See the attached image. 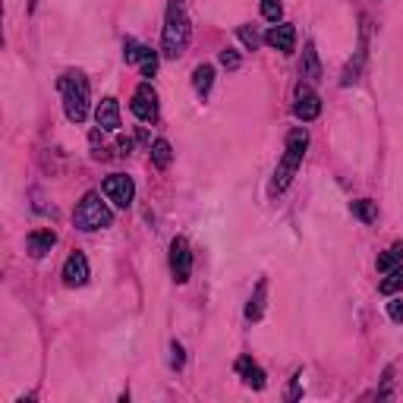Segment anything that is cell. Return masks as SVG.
I'll use <instances>...</instances> for the list:
<instances>
[{"mask_svg": "<svg viewBox=\"0 0 403 403\" xmlns=\"http://www.w3.org/2000/svg\"><path fill=\"white\" fill-rule=\"evenodd\" d=\"M353 215L362 220V224H372V220L378 218V211H375V202H369V199H359V202H353Z\"/></svg>", "mask_w": 403, "mask_h": 403, "instance_id": "ffe728a7", "label": "cell"}, {"mask_svg": "<svg viewBox=\"0 0 403 403\" xmlns=\"http://www.w3.org/2000/svg\"><path fill=\"white\" fill-rule=\"evenodd\" d=\"M193 86H195V92H199V95H208V92H211V86H215V70H211L208 63L195 66V73H193Z\"/></svg>", "mask_w": 403, "mask_h": 403, "instance_id": "2e32d148", "label": "cell"}, {"mask_svg": "<svg viewBox=\"0 0 403 403\" xmlns=\"http://www.w3.org/2000/svg\"><path fill=\"white\" fill-rule=\"evenodd\" d=\"M73 224L79 227V230H86V233L104 230V227L113 224V211L101 202V195L98 193H86L82 195V202L76 205V211H73Z\"/></svg>", "mask_w": 403, "mask_h": 403, "instance_id": "277c9868", "label": "cell"}, {"mask_svg": "<svg viewBox=\"0 0 403 403\" xmlns=\"http://www.w3.org/2000/svg\"><path fill=\"white\" fill-rule=\"evenodd\" d=\"M151 161H155L158 167H170V161H173L170 142H167V139H155V142H151Z\"/></svg>", "mask_w": 403, "mask_h": 403, "instance_id": "d6986e66", "label": "cell"}, {"mask_svg": "<svg viewBox=\"0 0 403 403\" xmlns=\"http://www.w3.org/2000/svg\"><path fill=\"white\" fill-rule=\"evenodd\" d=\"M95 120H98V126L101 129H108V133H117L120 129V104H117V98H101L98 101V108H95Z\"/></svg>", "mask_w": 403, "mask_h": 403, "instance_id": "30bf717a", "label": "cell"}, {"mask_svg": "<svg viewBox=\"0 0 403 403\" xmlns=\"http://www.w3.org/2000/svg\"><path fill=\"white\" fill-rule=\"evenodd\" d=\"M293 113L302 120V123H312V120L322 113V98H318V92L312 86H300V88H296Z\"/></svg>", "mask_w": 403, "mask_h": 403, "instance_id": "ba28073f", "label": "cell"}, {"mask_svg": "<svg viewBox=\"0 0 403 403\" xmlns=\"http://www.w3.org/2000/svg\"><path fill=\"white\" fill-rule=\"evenodd\" d=\"M189 35H193V26H189L183 0H170V6H167V19H164V35H161V54L167 60L183 57L186 44H189Z\"/></svg>", "mask_w": 403, "mask_h": 403, "instance_id": "6da1fadb", "label": "cell"}, {"mask_svg": "<svg viewBox=\"0 0 403 403\" xmlns=\"http://www.w3.org/2000/svg\"><path fill=\"white\" fill-rule=\"evenodd\" d=\"M183 362H186L183 347H180L177 340H173V344H170V366H173V369H183Z\"/></svg>", "mask_w": 403, "mask_h": 403, "instance_id": "4316f807", "label": "cell"}, {"mask_svg": "<svg viewBox=\"0 0 403 403\" xmlns=\"http://www.w3.org/2000/svg\"><path fill=\"white\" fill-rule=\"evenodd\" d=\"M237 35H240V41L246 44L249 51H255L258 44H262V35H258V32H255L252 26H240V32H237Z\"/></svg>", "mask_w": 403, "mask_h": 403, "instance_id": "7402d4cb", "label": "cell"}, {"mask_svg": "<svg viewBox=\"0 0 403 403\" xmlns=\"http://www.w3.org/2000/svg\"><path fill=\"white\" fill-rule=\"evenodd\" d=\"M300 76H306V79L318 82L322 79V63H318V54H315V44H306V51H302V63H300Z\"/></svg>", "mask_w": 403, "mask_h": 403, "instance_id": "5bb4252c", "label": "cell"}, {"mask_svg": "<svg viewBox=\"0 0 403 403\" xmlns=\"http://www.w3.org/2000/svg\"><path fill=\"white\" fill-rule=\"evenodd\" d=\"M280 13H284V6H280V0H262V16L268 22H277Z\"/></svg>", "mask_w": 403, "mask_h": 403, "instance_id": "cb8c5ba5", "label": "cell"}, {"mask_svg": "<svg viewBox=\"0 0 403 403\" xmlns=\"http://www.w3.org/2000/svg\"><path fill=\"white\" fill-rule=\"evenodd\" d=\"M142 51H146V44H139V41H133V38H126V44H123V60H126V63H139Z\"/></svg>", "mask_w": 403, "mask_h": 403, "instance_id": "603a6c76", "label": "cell"}, {"mask_svg": "<svg viewBox=\"0 0 403 403\" xmlns=\"http://www.w3.org/2000/svg\"><path fill=\"white\" fill-rule=\"evenodd\" d=\"M378 290H382L384 296H394V293L403 290V262L397 265V268L387 271V277L382 280V284H378Z\"/></svg>", "mask_w": 403, "mask_h": 403, "instance_id": "ac0fdd59", "label": "cell"}, {"mask_svg": "<svg viewBox=\"0 0 403 403\" xmlns=\"http://www.w3.org/2000/svg\"><path fill=\"white\" fill-rule=\"evenodd\" d=\"M220 66H227V70H240V54L233 48L220 51Z\"/></svg>", "mask_w": 403, "mask_h": 403, "instance_id": "484cf974", "label": "cell"}, {"mask_svg": "<svg viewBox=\"0 0 403 403\" xmlns=\"http://www.w3.org/2000/svg\"><path fill=\"white\" fill-rule=\"evenodd\" d=\"M265 44H268V48H275V51H280V54H293V48H296V29L293 26H275V29H268Z\"/></svg>", "mask_w": 403, "mask_h": 403, "instance_id": "8fae6325", "label": "cell"}, {"mask_svg": "<svg viewBox=\"0 0 403 403\" xmlns=\"http://www.w3.org/2000/svg\"><path fill=\"white\" fill-rule=\"evenodd\" d=\"M400 262H403V243H394V246L387 249V252L378 255V271H382V275H387V271L397 268Z\"/></svg>", "mask_w": 403, "mask_h": 403, "instance_id": "e0dca14e", "label": "cell"}, {"mask_svg": "<svg viewBox=\"0 0 403 403\" xmlns=\"http://www.w3.org/2000/svg\"><path fill=\"white\" fill-rule=\"evenodd\" d=\"M63 284L66 287H82L88 284V258L82 252H73L63 262Z\"/></svg>", "mask_w": 403, "mask_h": 403, "instance_id": "9c48e42d", "label": "cell"}, {"mask_svg": "<svg viewBox=\"0 0 403 403\" xmlns=\"http://www.w3.org/2000/svg\"><path fill=\"white\" fill-rule=\"evenodd\" d=\"M120 151L129 155V151H133V139H120Z\"/></svg>", "mask_w": 403, "mask_h": 403, "instance_id": "83f0119b", "label": "cell"}, {"mask_svg": "<svg viewBox=\"0 0 403 403\" xmlns=\"http://www.w3.org/2000/svg\"><path fill=\"white\" fill-rule=\"evenodd\" d=\"M237 372L243 375V382H246L249 387H255V391H262V387H265V372H262L258 362L249 359V356H240V359H237Z\"/></svg>", "mask_w": 403, "mask_h": 403, "instance_id": "7c38bea8", "label": "cell"}, {"mask_svg": "<svg viewBox=\"0 0 403 403\" xmlns=\"http://www.w3.org/2000/svg\"><path fill=\"white\" fill-rule=\"evenodd\" d=\"M170 271L177 284H186L189 275H193V252H189V243L183 237L170 243Z\"/></svg>", "mask_w": 403, "mask_h": 403, "instance_id": "52a82bcc", "label": "cell"}, {"mask_svg": "<svg viewBox=\"0 0 403 403\" xmlns=\"http://www.w3.org/2000/svg\"><path fill=\"white\" fill-rule=\"evenodd\" d=\"M139 66H142V76H155L158 73V51H151L146 44V51H142V57H139Z\"/></svg>", "mask_w": 403, "mask_h": 403, "instance_id": "44dd1931", "label": "cell"}, {"mask_svg": "<svg viewBox=\"0 0 403 403\" xmlns=\"http://www.w3.org/2000/svg\"><path fill=\"white\" fill-rule=\"evenodd\" d=\"M101 193L108 195V202H113L117 208H129L136 199V183H133V177H126V173H111V177L101 183Z\"/></svg>", "mask_w": 403, "mask_h": 403, "instance_id": "5b68a950", "label": "cell"}, {"mask_svg": "<svg viewBox=\"0 0 403 403\" xmlns=\"http://www.w3.org/2000/svg\"><path fill=\"white\" fill-rule=\"evenodd\" d=\"M133 113L142 120V123H155L158 120V95H155V88L148 86V82H142L139 88L133 92Z\"/></svg>", "mask_w": 403, "mask_h": 403, "instance_id": "8992f818", "label": "cell"}, {"mask_svg": "<svg viewBox=\"0 0 403 403\" xmlns=\"http://www.w3.org/2000/svg\"><path fill=\"white\" fill-rule=\"evenodd\" d=\"M265 293H268V280H258L255 284V293H252V300H249V306H246V318L249 322H258L262 318V312H265Z\"/></svg>", "mask_w": 403, "mask_h": 403, "instance_id": "9a60e30c", "label": "cell"}, {"mask_svg": "<svg viewBox=\"0 0 403 403\" xmlns=\"http://www.w3.org/2000/svg\"><path fill=\"white\" fill-rule=\"evenodd\" d=\"M387 315H391V322H403V300L400 296H391V300H387Z\"/></svg>", "mask_w": 403, "mask_h": 403, "instance_id": "d4e9b609", "label": "cell"}, {"mask_svg": "<svg viewBox=\"0 0 403 403\" xmlns=\"http://www.w3.org/2000/svg\"><path fill=\"white\" fill-rule=\"evenodd\" d=\"M57 88H60V98H63L66 120H70V123H86V117H88V95H92L86 73H82V70H66L57 79Z\"/></svg>", "mask_w": 403, "mask_h": 403, "instance_id": "7a4b0ae2", "label": "cell"}, {"mask_svg": "<svg viewBox=\"0 0 403 403\" xmlns=\"http://www.w3.org/2000/svg\"><path fill=\"white\" fill-rule=\"evenodd\" d=\"M306 148H309V133L306 129H290L287 146H284V158H280V164L275 170V180H271V195L284 193V189L293 183L296 170H300L302 158H306Z\"/></svg>", "mask_w": 403, "mask_h": 403, "instance_id": "3957f363", "label": "cell"}, {"mask_svg": "<svg viewBox=\"0 0 403 403\" xmlns=\"http://www.w3.org/2000/svg\"><path fill=\"white\" fill-rule=\"evenodd\" d=\"M54 243H57L54 230H35V233H29L26 246H29V252H32L35 258H41V255H48L51 249H54Z\"/></svg>", "mask_w": 403, "mask_h": 403, "instance_id": "4fadbf2b", "label": "cell"}]
</instances>
